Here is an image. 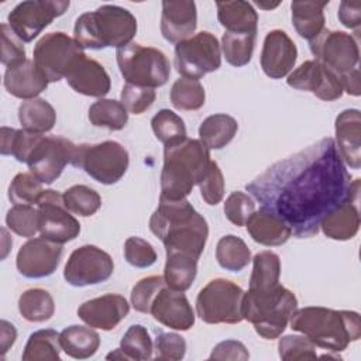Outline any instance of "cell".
I'll list each match as a JSON object with an SVG mask.
<instances>
[{
  "instance_id": "6da1fadb",
  "label": "cell",
  "mask_w": 361,
  "mask_h": 361,
  "mask_svg": "<svg viewBox=\"0 0 361 361\" xmlns=\"http://www.w3.org/2000/svg\"><path fill=\"white\" fill-rule=\"evenodd\" d=\"M245 190L283 220L298 238L319 233L322 220L347 199L360 196V179L351 180L334 140L322 138L254 178Z\"/></svg>"
},
{
  "instance_id": "7a4b0ae2",
  "label": "cell",
  "mask_w": 361,
  "mask_h": 361,
  "mask_svg": "<svg viewBox=\"0 0 361 361\" xmlns=\"http://www.w3.org/2000/svg\"><path fill=\"white\" fill-rule=\"evenodd\" d=\"M149 230L162 241L166 254H186L195 258H200L209 235L206 219L188 199L159 197L149 219Z\"/></svg>"
},
{
  "instance_id": "3957f363",
  "label": "cell",
  "mask_w": 361,
  "mask_h": 361,
  "mask_svg": "<svg viewBox=\"0 0 361 361\" xmlns=\"http://www.w3.org/2000/svg\"><path fill=\"white\" fill-rule=\"evenodd\" d=\"M290 329L306 336L316 347L340 353L361 337L360 314L351 310H333L320 306L296 309Z\"/></svg>"
},
{
  "instance_id": "277c9868",
  "label": "cell",
  "mask_w": 361,
  "mask_h": 361,
  "mask_svg": "<svg viewBox=\"0 0 361 361\" xmlns=\"http://www.w3.org/2000/svg\"><path fill=\"white\" fill-rule=\"evenodd\" d=\"M210 164V151L200 140L185 138L165 147L159 197L186 199L193 186L202 182Z\"/></svg>"
},
{
  "instance_id": "5b68a950",
  "label": "cell",
  "mask_w": 361,
  "mask_h": 361,
  "mask_svg": "<svg viewBox=\"0 0 361 361\" xmlns=\"http://www.w3.org/2000/svg\"><path fill=\"white\" fill-rule=\"evenodd\" d=\"M135 32L137 20L127 8L104 4L76 18L73 38L83 49H118L128 45Z\"/></svg>"
},
{
  "instance_id": "8992f818",
  "label": "cell",
  "mask_w": 361,
  "mask_h": 361,
  "mask_svg": "<svg viewBox=\"0 0 361 361\" xmlns=\"http://www.w3.org/2000/svg\"><path fill=\"white\" fill-rule=\"evenodd\" d=\"M298 307V299L281 283L267 289H248L243 296V319L267 340L278 338Z\"/></svg>"
},
{
  "instance_id": "52a82bcc",
  "label": "cell",
  "mask_w": 361,
  "mask_h": 361,
  "mask_svg": "<svg viewBox=\"0 0 361 361\" xmlns=\"http://www.w3.org/2000/svg\"><path fill=\"white\" fill-rule=\"evenodd\" d=\"M116 59L120 73L130 85L154 89L164 86L171 75L165 54L152 47L130 42L116 51Z\"/></svg>"
},
{
  "instance_id": "ba28073f",
  "label": "cell",
  "mask_w": 361,
  "mask_h": 361,
  "mask_svg": "<svg viewBox=\"0 0 361 361\" xmlns=\"http://www.w3.org/2000/svg\"><path fill=\"white\" fill-rule=\"evenodd\" d=\"M128 152L117 141L76 145L72 165L103 185L117 183L128 168Z\"/></svg>"
},
{
  "instance_id": "9c48e42d",
  "label": "cell",
  "mask_w": 361,
  "mask_h": 361,
  "mask_svg": "<svg viewBox=\"0 0 361 361\" xmlns=\"http://www.w3.org/2000/svg\"><path fill=\"white\" fill-rule=\"evenodd\" d=\"M244 290L234 282L223 278L212 279L200 289L196 298V313L209 324H235L243 319Z\"/></svg>"
},
{
  "instance_id": "30bf717a",
  "label": "cell",
  "mask_w": 361,
  "mask_h": 361,
  "mask_svg": "<svg viewBox=\"0 0 361 361\" xmlns=\"http://www.w3.org/2000/svg\"><path fill=\"white\" fill-rule=\"evenodd\" d=\"M34 63L48 82L66 78L75 62L85 55L83 48L65 32H48L34 47Z\"/></svg>"
},
{
  "instance_id": "8fae6325",
  "label": "cell",
  "mask_w": 361,
  "mask_h": 361,
  "mask_svg": "<svg viewBox=\"0 0 361 361\" xmlns=\"http://www.w3.org/2000/svg\"><path fill=\"white\" fill-rule=\"evenodd\" d=\"M221 65V52L217 38L202 31L180 41L175 47V68L178 73L189 79H200L214 72Z\"/></svg>"
},
{
  "instance_id": "7c38bea8",
  "label": "cell",
  "mask_w": 361,
  "mask_h": 361,
  "mask_svg": "<svg viewBox=\"0 0 361 361\" xmlns=\"http://www.w3.org/2000/svg\"><path fill=\"white\" fill-rule=\"evenodd\" d=\"M76 144L59 135H41L31 149L27 165L30 172L45 185L55 182L65 166L72 164Z\"/></svg>"
},
{
  "instance_id": "4fadbf2b",
  "label": "cell",
  "mask_w": 361,
  "mask_h": 361,
  "mask_svg": "<svg viewBox=\"0 0 361 361\" xmlns=\"http://www.w3.org/2000/svg\"><path fill=\"white\" fill-rule=\"evenodd\" d=\"M310 42V52L314 59L341 76L354 68H358L360 49L358 41L344 31L323 30Z\"/></svg>"
},
{
  "instance_id": "5bb4252c",
  "label": "cell",
  "mask_w": 361,
  "mask_h": 361,
  "mask_svg": "<svg viewBox=\"0 0 361 361\" xmlns=\"http://www.w3.org/2000/svg\"><path fill=\"white\" fill-rule=\"evenodd\" d=\"M66 0H27L18 3L7 16L13 32L23 41L31 42L68 7Z\"/></svg>"
},
{
  "instance_id": "9a60e30c",
  "label": "cell",
  "mask_w": 361,
  "mask_h": 361,
  "mask_svg": "<svg viewBox=\"0 0 361 361\" xmlns=\"http://www.w3.org/2000/svg\"><path fill=\"white\" fill-rule=\"evenodd\" d=\"M35 206L38 210L39 233L42 237L65 244L79 235L80 224L66 209L59 192L52 189L44 190Z\"/></svg>"
},
{
  "instance_id": "2e32d148",
  "label": "cell",
  "mask_w": 361,
  "mask_h": 361,
  "mask_svg": "<svg viewBox=\"0 0 361 361\" xmlns=\"http://www.w3.org/2000/svg\"><path fill=\"white\" fill-rule=\"evenodd\" d=\"M114 271L111 257L96 245H82L72 251L63 269L65 281L72 286H89L107 281Z\"/></svg>"
},
{
  "instance_id": "e0dca14e",
  "label": "cell",
  "mask_w": 361,
  "mask_h": 361,
  "mask_svg": "<svg viewBox=\"0 0 361 361\" xmlns=\"http://www.w3.org/2000/svg\"><path fill=\"white\" fill-rule=\"evenodd\" d=\"M62 251V244L42 235L30 238L17 252V269L23 276L31 279L49 276L58 268Z\"/></svg>"
},
{
  "instance_id": "ac0fdd59",
  "label": "cell",
  "mask_w": 361,
  "mask_h": 361,
  "mask_svg": "<svg viewBox=\"0 0 361 361\" xmlns=\"http://www.w3.org/2000/svg\"><path fill=\"white\" fill-rule=\"evenodd\" d=\"M286 83L293 89L312 92L316 97L326 102H333L343 96L338 76L316 59L306 61L292 71L288 75Z\"/></svg>"
},
{
  "instance_id": "d6986e66",
  "label": "cell",
  "mask_w": 361,
  "mask_h": 361,
  "mask_svg": "<svg viewBox=\"0 0 361 361\" xmlns=\"http://www.w3.org/2000/svg\"><path fill=\"white\" fill-rule=\"evenodd\" d=\"M149 313L157 322L173 330L186 331L195 324V313L185 293L168 285L154 298Z\"/></svg>"
},
{
  "instance_id": "ffe728a7",
  "label": "cell",
  "mask_w": 361,
  "mask_h": 361,
  "mask_svg": "<svg viewBox=\"0 0 361 361\" xmlns=\"http://www.w3.org/2000/svg\"><path fill=\"white\" fill-rule=\"evenodd\" d=\"M298 49L295 42L282 30L269 31L261 51V68L271 79H282L295 66Z\"/></svg>"
},
{
  "instance_id": "44dd1931",
  "label": "cell",
  "mask_w": 361,
  "mask_h": 361,
  "mask_svg": "<svg viewBox=\"0 0 361 361\" xmlns=\"http://www.w3.org/2000/svg\"><path fill=\"white\" fill-rule=\"evenodd\" d=\"M130 312V305L124 296L107 293L90 300H86L78 307V316L82 322L93 329L113 330L126 319Z\"/></svg>"
},
{
  "instance_id": "7402d4cb",
  "label": "cell",
  "mask_w": 361,
  "mask_h": 361,
  "mask_svg": "<svg viewBox=\"0 0 361 361\" xmlns=\"http://www.w3.org/2000/svg\"><path fill=\"white\" fill-rule=\"evenodd\" d=\"M197 13L195 1L164 0L161 14L162 37L172 44L188 39L196 30Z\"/></svg>"
},
{
  "instance_id": "603a6c76",
  "label": "cell",
  "mask_w": 361,
  "mask_h": 361,
  "mask_svg": "<svg viewBox=\"0 0 361 361\" xmlns=\"http://www.w3.org/2000/svg\"><path fill=\"white\" fill-rule=\"evenodd\" d=\"M336 147L343 162L351 169L361 166V114L357 109L343 110L334 123Z\"/></svg>"
},
{
  "instance_id": "cb8c5ba5",
  "label": "cell",
  "mask_w": 361,
  "mask_h": 361,
  "mask_svg": "<svg viewBox=\"0 0 361 361\" xmlns=\"http://www.w3.org/2000/svg\"><path fill=\"white\" fill-rule=\"evenodd\" d=\"M65 79L75 92L90 97L103 99V96L110 92L111 86L110 76L103 65L87 58L86 54L75 62Z\"/></svg>"
},
{
  "instance_id": "d4e9b609",
  "label": "cell",
  "mask_w": 361,
  "mask_h": 361,
  "mask_svg": "<svg viewBox=\"0 0 361 361\" xmlns=\"http://www.w3.org/2000/svg\"><path fill=\"white\" fill-rule=\"evenodd\" d=\"M48 80L37 69L34 61H25L17 66L7 68L3 85L6 90L18 99H35L48 86Z\"/></svg>"
},
{
  "instance_id": "484cf974",
  "label": "cell",
  "mask_w": 361,
  "mask_h": 361,
  "mask_svg": "<svg viewBox=\"0 0 361 361\" xmlns=\"http://www.w3.org/2000/svg\"><path fill=\"white\" fill-rule=\"evenodd\" d=\"M360 196H354L341 203L329 213L320 223V228L326 237L331 240L345 241L353 238L360 228Z\"/></svg>"
},
{
  "instance_id": "4316f807",
  "label": "cell",
  "mask_w": 361,
  "mask_h": 361,
  "mask_svg": "<svg viewBox=\"0 0 361 361\" xmlns=\"http://www.w3.org/2000/svg\"><path fill=\"white\" fill-rule=\"evenodd\" d=\"M245 226L251 238L267 247L282 245L292 235L290 227L283 220L264 209L254 212Z\"/></svg>"
},
{
  "instance_id": "83f0119b",
  "label": "cell",
  "mask_w": 361,
  "mask_h": 361,
  "mask_svg": "<svg viewBox=\"0 0 361 361\" xmlns=\"http://www.w3.org/2000/svg\"><path fill=\"white\" fill-rule=\"evenodd\" d=\"M217 18L227 32L257 34L258 14L248 1H217Z\"/></svg>"
},
{
  "instance_id": "f1b7e54d",
  "label": "cell",
  "mask_w": 361,
  "mask_h": 361,
  "mask_svg": "<svg viewBox=\"0 0 361 361\" xmlns=\"http://www.w3.org/2000/svg\"><path fill=\"white\" fill-rule=\"evenodd\" d=\"M329 1H292V24L296 32L307 39H314L324 30V7Z\"/></svg>"
},
{
  "instance_id": "f546056e",
  "label": "cell",
  "mask_w": 361,
  "mask_h": 361,
  "mask_svg": "<svg viewBox=\"0 0 361 361\" xmlns=\"http://www.w3.org/2000/svg\"><path fill=\"white\" fill-rule=\"evenodd\" d=\"M59 341L66 355L76 360H85L96 354L100 345V336L90 326L85 327L73 324L59 333Z\"/></svg>"
},
{
  "instance_id": "4dcf8cb0",
  "label": "cell",
  "mask_w": 361,
  "mask_h": 361,
  "mask_svg": "<svg viewBox=\"0 0 361 361\" xmlns=\"http://www.w3.org/2000/svg\"><path fill=\"white\" fill-rule=\"evenodd\" d=\"M18 121L24 130L44 134L54 128L56 123V113L47 100L35 97L20 104Z\"/></svg>"
},
{
  "instance_id": "1f68e13d",
  "label": "cell",
  "mask_w": 361,
  "mask_h": 361,
  "mask_svg": "<svg viewBox=\"0 0 361 361\" xmlns=\"http://www.w3.org/2000/svg\"><path fill=\"white\" fill-rule=\"evenodd\" d=\"M238 123L228 114H212L199 127V138L209 149L224 148L235 135Z\"/></svg>"
},
{
  "instance_id": "d6a6232c",
  "label": "cell",
  "mask_w": 361,
  "mask_h": 361,
  "mask_svg": "<svg viewBox=\"0 0 361 361\" xmlns=\"http://www.w3.org/2000/svg\"><path fill=\"white\" fill-rule=\"evenodd\" d=\"M197 259L186 254H166L164 269L165 283L175 290H188L197 274Z\"/></svg>"
},
{
  "instance_id": "836d02e7",
  "label": "cell",
  "mask_w": 361,
  "mask_h": 361,
  "mask_svg": "<svg viewBox=\"0 0 361 361\" xmlns=\"http://www.w3.org/2000/svg\"><path fill=\"white\" fill-rule=\"evenodd\" d=\"M59 333L52 329L34 331L24 347L21 358L24 361H56L61 358Z\"/></svg>"
},
{
  "instance_id": "e575fe53",
  "label": "cell",
  "mask_w": 361,
  "mask_h": 361,
  "mask_svg": "<svg viewBox=\"0 0 361 361\" xmlns=\"http://www.w3.org/2000/svg\"><path fill=\"white\" fill-rule=\"evenodd\" d=\"M18 310L25 320L42 323L54 316L55 303L48 290L32 288L21 293L18 299Z\"/></svg>"
},
{
  "instance_id": "d590c367",
  "label": "cell",
  "mask_w": 361,
  "mask_h": 361,
  "mask_svg": "<svg viewBox=\"0 0 361 361\" xmlns=\"http://www.w3.org/2000/svg\"><path fill=\"white\" fill-rule=\"evenodd\" d=\"M216 259L223 269L240 272L250 264L251 251L244 240L228 234L219 240L216 247Z\"/></svg>"
},
{
  "instance_id": "8d00e7d4",
  "label": "cell",
  "mask_w": 361,
  "mask_h": 361,
  "mask_svg": "<svg viewBox=\"0 0 361 361\" xmlns=\"http://www.w3.org/2000/svg\"><path fill=\"white\" fill-rule=\"evenodd\" d=\"M89 121L94 127L118 131L126 127L128 121V111L121 102L113 99H99L89 107Z\"/></svg>"
},
{
  "instance_id": "74e56055",
  "label": "cell",
  "mask_w": 361,
  "mask_h": 361,
  "mask_svg": "<svg viewBox=\"0 0 361 361\" xmlns=\"http://www.w3.org/2000/svg\"><path fill=\"white\" fill-rule=\"evenodd\" d=\"M281 259L272 251H261L252 258L248 289H267L279 283Z\"/></svg>"
},
{
  "instance_id": "f35d334b",
  "label": "cell",
  "mask_w": 361,
  "mask_h": 361,
  "mask_svg": "<svg viewBox=\"0 0 361 361\" xmlns=\"http://www.w3.org/2000/svg\"><path fill=\"white\" fill-rule=\"evenodd\" d=\"M171 103L178 110L193 111L204 104L206 93L203 85L196 79L179 78L171 89Z\"/></svg>"
},
{
  "instance_id": "ab89813d",
  "label": "cell",
  "mask_w": 361,
  "mask_h": 361,
  "mask_svg": "<svg viewBox=\"0 0 361 361\" xmlns=\"http://www.w3.org/2000/svg\"><path fill=\"white\" fill-rule=\"evenodd\" d=\"M42 134L31 133L27 130H16L8 127H1V155H11L18 162H27L31 149Z\"/></svg>"
},
{
  "instance_id": "60d3db41",
  "label": "cell",
  "mask_w": 361,
  "mask_h": 361,
  "mask_svg": "<svg viewBox=\"0 0 361 361\" xmlns=\"http://www.w3.org/2000/svg\"><path fill=\"white\" fill-rule=\"evenodd\" d=\"M257 34H240L224 31L221 37V49L226 61L235 66H245L252 56Z\"/></svg>"
},
{
  "instance_id": "b9f144b4",
  "label": "cell",
  "mask_w": 361,
  "mask_h": 361,
  "mask_svg": "<svg viewBox=\"0 0 361 361\" xmlns=\"http://www.w3.org/2000/svg\"><path fill=\"white\" fill-rule=\"evenodd\" d=\"M151 127L157 140L161 141L165 147L178 144L188 138L183 120L176 113L168 109L159 110L152 117Z\"/></svg>"
},
{
  "instance_id": "7bdbcfd3",
  "label": "cell",
  "mask_w": 361,
  "mask_h": 361,
  "mask_svg": "<svg viewBox=\"0 0 361 361\" xmlns=\"http://www.w3.org/2000/svg\"><path fill=\"white\" fill-rule=\"evenodd\" d=\"M66 209L78 216L89 217L102 206L100 195L86 185H73L62 193Z\"/></svg>"
},
{
  "instance_id": "ee69618b",
  "label": "cell",
  "mask_w": 361,
  "mask_h": 361,
  "mask_svg": "<svg viewBox=\"0 0 361 361\" xmlns=\"http://www.w3.org/2000/svg\"><path fill=\"white\" fill-rule=\"evenodd\" d=\"M120 348L130 360H149L152 357L154 345L148 330L141 324H133L124 333Z\"/></svg>"
},
{
  "instance_id": "f6af8a7d",
  "label": "cell",
  "mask_w": 361,
  "mask_h": 361,
  "mask_svg": "<svg viewBox=\"0 0 361 361\" xmlns=\"http://www.w3.org/2000/svg\"><path fill=\"white\" fill-rule=\"evenodd\" d=\"M7 227L21 237H34L39 231L38 210L31 204H14L6 214Z\"/></svg>"
},
{
  "instance_id": "bcb514c9",
  "label": "cell",
  "mask_w": 361,
  "mask_h": 361,
  "mask_svg": "<svg viewBox=\"0 0 361 361\" xmlns=\"http://www.w3.org/2000/svg\"><path fill=\"white\" fill-rule=\"evenodd\" d=\"M42 192V183L31 172H21L14 176L8 186V199L14 204L34 206Z\"/></svg>"
},
{
  "instance_id": "7dc6e473",
  "label": "cell",
  "mask_w": 361,
  "mask_h": 361,
  "mask_svg": "<svg viewBox=\"0 0 361 361\" xmlns=\"http://www.w3.org/2000/svg\"><path fill=\"white\" fill-rule=\"evenodd\" d=\"M164 276L152 275L140 279L131 289V305L137 312L149 313L151 303L157 293L165 286Z\"/></svg>"
},
{
  "instance_id": "c3c4849f",
  "label": "cell",
  "mask_w": 361,
  "mask_h": 361,
  "mask_svg": "<svg viewBox=\"0 0 361 361\" xmlns=\"http://www.w3.org/2000/svg\"><path fill=\"white\" fill-rule=\"evenodd\" d=\"M316 345L306 336H285L279 338L278 353L285 361L317 358Z\"/></svg>"
},
{
  "instance_id": "681fc988",
  "label": "cell",
  "mask_w": 361,
  "mask_h": 361,
  "mask_svg": "<svg viewBox=\"0 0 361 361\" xmlns=\"http://www.w3.org/2000/svg\"><path fill=\"white\" fill-rule=\"evenodd\" d=\"M255 212V203L251 196L235 190L228 195L224 202V214L237 227L245 226L248 217Z\"/></svg>"
},
{
  "instance_id": "f907efd6",
  "label": "cell",
  "mask_w": 361,
  "mask_h": 361,
  "mask_svg": "<svg viewBox=\"0 0 361 361\" xmlns=\"http://www.w3.org/2000/svg\"><path fill=\"white\" fill-rule=\"evenodd\" d=\"M155 90L151 87H142L126 83L121 90V104L128 113L141 114L148 110L155 100Z\"/></svg>"
},
{
  "instance_id": "816d5d0a",
  "label": "cell",
  "mask_w": 361,
  "mask_h": 361,
  "mask_svg": "<svg viewBox=\"0 0 361 361\" xmlns=\"http://www.w3.org/2000/svg\"><path fill=\"white\" fill-rule=\"evenodd\" d=\"M126 261L135 268H148L155 264L157 252L144 238L128 237L124 243Z\"/></svg>"
},
{
  "instance_id": "f5cc1de1",
  "label": "cell",
  "mask_w": 361,
  "mask_h": 361,
  "mask_svg": "<svg viewBox=\"0 0 361 361\" xmlns=\"http://www.w3.org/2000/svg\"><path fill=\"white\" fill-rule=\"evenodd\" d=\"M1 35V63L7 68L17 66L27 61L23 41L13 32L8 24L0 25Z\"/></svg>"
},
{
  "instance_id": "db71d44e",
  "label": "cell",
  "mask_w": 361,
  "mask_h": 361,
  "mask_svg": "<svg viewBox=\"0 0 361 361\" xmlns=\"http://www.w3.org/2000/svg\"><path fill=\"white\" fill-rule=\"evenodd\" d=\"M154 351L157 360L178 361L185 357L186 341L182 336L176 333H159L155 337Z\"/></svg>"
},
{
  "instance_id": "11a10c76",
  "label": "cell",
  "mask_w": 361,
  "mask_h": 361,
  "mask_svg": "<svg viewBox=\"0 0 361 361\" xmlns=\"http://www.w3.org/2000/svg\"><path fill=\"white\" fill-rule=\"evenodd\" d=\"M197 186L200 189L203 200L207 204L216 206L217 203L221 202L224 196V178L216 161H212L207 173Z\"/></svg>"
},
{
  "instance_id": "9f6ffc18",
  "label": "cell",
  "mask_w": 361,
  "mask_h": 361,
  "mask_svg": "<svg viewBox=\"0 0 361 361\" xmlns=\"http://www.w3.org/2000/svg\"><path fill=\"white\" fill-rule=\"evenodd\" d=\"M210 360H248L250 354L245 348V345L241 341L237 340H226L219 343L210 357Z\"/></svg>"
},
{
  "instance_id": "6f0895ef",
  "label": "cell",
  "mask_w": 361,
  "mask_h": 361,
  "mask_svg": "<svg viewBox=\"0 0 361 361\" xmlns=\"http://www.w3.org/2000/svg\"><path fill=\"white\" fill-rule=\"evenodd\" d=\"M338 20L344 27L358 31L361 25V3L341 1L338 7Z\"/></svg>"
},
{
  "instance_id": "680465c9",
  "label": "cell",
  "mask_w": 361,
  "mask_h": 361,
  "mask_svg": "<svg viewBox=\"0 0 361 361\" xmlns=\"http://www.w3.org/2000/svg\"><path fill=\"white\" fill-rule=\"evenodd\" d=\"M343 92L345 90L351 96H360L361 93V85H360V69L354 68L353 71L338 76Z\"/></svg>"
},
{
  "instance_id": "91938a15",
  "label": "cell",
  "mask_w": 361,
  "mask_h": 361,
  "mask_svg": "<svg viewBox=\"0 0 361 361\" xmlns=\"http://www.w3.org/2000/svg\"><path fill=\"white\" fill-rule=\"evenodd\" d=\"M1 333H0V343H1V354H6L7 350L14 344L17 338V331L16 327L8 323L7 320H1Z\"/></svg>"
},
{
  "instance_id": "94428289",
  "label": "cell",
  "mask_w": 361,
  "mask_h": 361,
  "mask_svg": "<svg viewBox=\"0 0 361 361\" xmlns=\"http://www.w3.org/2000/svg\"><path fill=\"white\" fill-rule=\"evenodd\" d=\"M107 360H130L124 353H123V350L121 348H117V350H114L113 353H110L107 357H106Z\"/></svg>"
},
{
  "instance_id": "6125c7cd",
  "label": "cell",
  "mask_w": 361,
  "mask_h": 361,
  "mask_svg": "<svg viewBox=\"0 0 361 361\" xmlns=\"http://www.w3.org/2000/svg\"><path fill=\"white\" fill-rule=\"evenodd\" d=\"M279 3H275V4H262V3H257V6H259L261 8H274L276 7Z\"/></svg>"
}]
</instances>
